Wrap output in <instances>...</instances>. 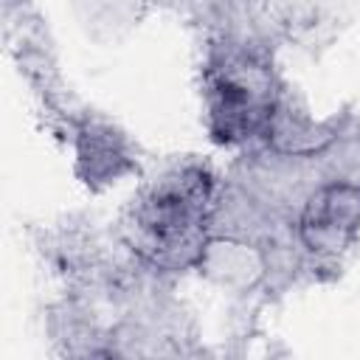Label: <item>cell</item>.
Listing matches in <instances>:
<instances>
[{"instance_id": "1", "label": "cell", "mask_w": 360, "mask_h": 360, "mask_svg": "<svg viewBox=\"0 0 360 360\" xmlns=\"http://www.w3.org/2000/svg\"><path fill=\"white\" fill-rule=\"evenodd\" d=\"M360 219V188H326L304 217V231L312 245H338Z\"/></svg>"}, {"instance_id": "2", "label": "cell", "mask_w": 360, "mask_h": 360, "mask_svg": "<svg viewBox=\"0 0 360 360\" xmlns=\"http://www.w3.org/2000/svg\"><path fill=\"white\" fill-rule=\"evenodd\" d=\"M194 219H197V194L188 183H183L180 188H163L158 194V200L149 208L146 225L155 233V239L174 242L194 228Z\"/></svg>"}]
</instances>
